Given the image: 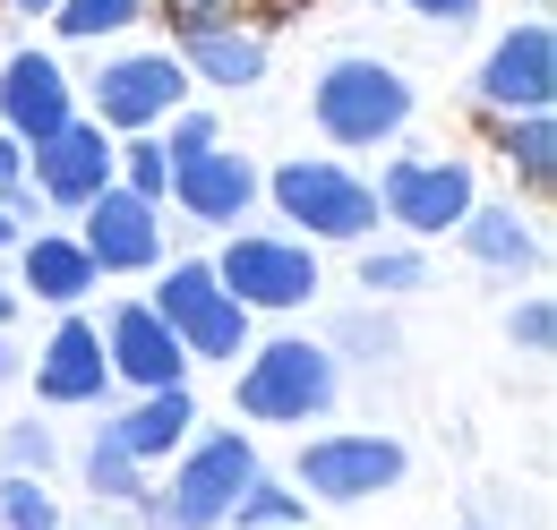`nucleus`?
<instances>
[{"mask_svg": "<svg viewBox=\"0 0 557 530\" xmlns=\"http://www.w3.org/2000/svg\"><path fill=\"white\" fill-rule=\"evenodd\" d=\"M240 368V419H258V428H309V419H326L335 394H344V359L326 351V342H309V333H275V342H258V351H240L232 359Z\"/></svg>", "mask_w": 557, "mask_h": 530, "instance_id": "obj_1", "label": "nucleus"}, {"mask_svg": "<svg viewBox=\"0 0 557 530\" xmlns=\"http://www.w3.org/2000/svg\"><path fill=\"white\" fill-rule=\"evenodd\" d=\"M309 112H318V129L335 137V146H386V137L412 129V86H404V68L395 61H369V52H344V61L318 68V86H309Z\"/></svg>", "mask_w": 557, "mask_h": 530, "instance_id": "obj_2", "label": "nucleus"}, {"mask_svg": "<svg viewBox=\"0 0 557 530\" xmlns=\"http://www.w3.org/2000/svg\"><path fill=\"white\" fill-rule=\"evenodd\" d=\"M258 479V445L240 428H214V437H189L181 463H172V488L146 496V514L163 530H223L232 522V496Z\"/></svg>", "mask_w": 557, "mask_h": 530, "instance_id": "obj_3", "label": "nucleus"}, {"mask_svg": "<svg viewBox=\"0 0 557 530\" xmlns=\"http://www.w3.org/2000/svg\"><path fill=\"white\" fill-rule=\"evenodd\" d=\"M267 198H275L283 223H300L309 240H369L377 231V189L344 172L335 154H292L275 180H258Z\"/></svg>", "mask_w": 557, "mask_h": 530, "instance_id": "obj_4", "label": "nucleus"}, {"mask_svg": "<svg viewBox=\"0 0 557 530\" xmlns=\"http://www.w3.org/2000/svg\"><path fill=\"white\" fill-rule=\"evenodd\" d=\"M369 189H377V214L395 231H412V240H446L472 214V198H481L472 163H455V154H395Z\"/></svg>", "mask_w": 557, "mask_h": 530, "instance_id": "obj_5", "label": "nucleus"}, {"mask_svg": "<svg viewBox=\"0 0 557 530\" xmlns=\"http://www.w3.org/2000/svg\"><path fill=\"white\" fill-rule=\"evenodd\" d=\"M154 317L181 333L189 359H240L249 351V308L214 282V257H181L154 282Z\"/></svg>", "mask_w": 557, "mask_h": 530, "instance_id": "obj_6", "label": "nucleus"}, {"mask_svg": "<svg viewBox=\"0 0 557 530\" xmlns=\"http://www.w3.org/2000/svg\"><path fill=\"white\" fill-rule=\"evenodd\" d=\"M214 282L258 317H283V308H309L318 300V249L309 240H283V231H240L223 257H214Z\"/></svg>", "mask_w": 557, "mask_h": 530, "instance_id": "obj_7", "label": "nucleus"}, {"mask_svg": "<svg viewBox=\"0 0 557 530\" xmlns=\"http://www.w3.org/2000/svg\"><path fill=\"white\" fill-rule=\"evenodd\" d=\"M86 94H95L86 121H103L112 137H146L189 103V68L172 61V52H121V61H103V77Z\"/></svg>", "mask_w": 557, "mask_h": 530, "instance_id": "obj_8", "label": "nucleus"}, {"mask_svg": "<svg viewBox=\"0 0 557 530\" xmlns=\"http://www.w3.org/2000/svg\"><path fill=\"white\" fill-rule=\"evenodd\" d=\"M404 479V445L377 437V428H351V437H309L300 445V470L292 488H309L318 505H369Z\"/></svg>", "mask_w": 557, "mask_h": 530, "instance_id": "obj_9", "label": "nucleus"}, {"mask_svg": "<svg viewBox=\"0 0 557 530\" xmlns=\"http://www.w3.org/2000/svg\"><path fill=\"white\" fill-rule=\"evenodd\" d=\"M481 103L506 121V112H557V35L541 17L506 26L481 61Z\"/></svg>", "mask_w": 557, "mask_h": 530, "instance_id": "obj_10", "label": "nucleus"}, {"mask_svg": "<svg viewBox=\"0 0 557 530\" xmlns=\"http://www.w3.org/2000/svg\"><path fill=\"white\" fill-rule=\"evenodd\" d=\"M26 180H35V198H44V205L77 214L86 198L112 189V129L77 112L70 129H52L44 146H26Z\"/></svg>", "mask_w": 557, "mask_h": 530, "instance_id": "obj_11", "label": "nucleus"}, {"mask_svg": "<svg viewBox=\"0 0 557 530\" xmlns=\"http://www.w3.org/2000/svg\"><path fill=\"white\" fill-rule=\"evenodd\" d=\"M77 240H86L95 274H154V265H163V205L129 198V189L112 180L103 198L77 205Z\"/></svg>", "mask_w": 557, "mask_h": 530, "instance_id": "obj_12", "label": "nucleus"}, {"mask_svg": "<svg viewBox=\"0 0 557 530\" xmlns=\"http://www.w3.org/2000/svg\"><path fill=\"white\" fill-rule=\"evenodd\" d=\"M172 61L189 68L198 86H223V94H240V86H258L267 77V26H249L240 9H214V17H172Z\"/></svg>", "mask_w": 557, "mask_h": 530, "instance_id": "obj_13", "label": "nucleus"}, {"mask_svg": "<svg viewBox=\"0 0 557 530\" xmlns=\"http://www.w3.org/2000/svg\"><path fill=\"white\" fill-rule=\"evenodd\" d=\"M95 333H103L112 386H138V394H154V386H189V351H181V333L154 317V300H121Z\"/></svg>", "mask_w": 557, "mask_h": 530, "instance_id": "obj_14", "label": "nucleus"}, {"mask_svg": "<svg viewBox=\"0 0 557 530\" xmlns=\"http://www.w3.org/2000/svg\"><path fill=\"white\" fill-rule=\"evenodd\" d=\"M70 121H77V86L52 52H9L0 61V129L17 137V146H44V137L70 129Z\"/></svg>", "mask_w": 557, "mask_h": 530, "instance_id": "obj_15", "label": "nucleus"}, {"mask_svg": "<svg viewBox=\"0 0 557 530\" xmlns=\"http://www.w3.org/2000/svg\"><path fill=\"white\" fill-rule=\"evenodd\" d=\"M35 394L52 402V411H86V402L112 394V359H103V333L86 326V317H61L52 326V342L35 351Z\"/></svg>", "mask_w": 557, "mask_h": 530, "instance_id": "obj_16", "label": "nucleus"}, {"mask_svg": "<svg viewBox=\"0 0 557 530\" xmlns=\"http://www.w3.org/2000/svg\"><path fill=\"white\" fill-rule=\"evenodd\" d=\"M172 205L189 214V223H240L249 205H258V163L249 154H232V146H207V154H181L172 163Z\"/></svg>", "mask_w": 557, "mask_h": 530, "instance_id": "obj_17", "label": "nucleus"}, {"mask_svg": "<svg viewBox=\"0 0 557 530\" xmlns=\"http://www.w3.org/2000/svg\"><path fill=\"white\" fill-rule=\"evenodd\" d=\"M95 282H103V274H95V257H86L77 231H17V291L52 300V308H77Z\"/></svg>", "mask_w": 557, "mask_h": 530, "instance_id": "obj_18", "label": "nucleus"}, {"mask_svg": "<svg viewBox=\"0 0 557 530\" xmlns=\"http://www.w3.org/2000/svg\"><path fill=\"white\" fill-rule=\"evenodd\" d=\"M189 428H198V394H189V386H154V394H138L112 419V445H121L129 463H163V454L189 445Z\"/></svg>", "mask_w": 557, "mask_h": 530, "instance_id": "obj_19", "label": "nucleus"}, {"mask_svg": "<svg viewBox=\"0 0 557 530\" xmlns=\"http://www.w3.org/2000/svg\"><path fill=\"white\" fill-rule=\"evenodd\" d=\"M455 240H463L488 274H532V265H541V231H532V214H515V205L472 198V214L455 223Z\"/></svg>", "mask_w": 557, "mask_h": 530, "instance_id": "obj_20", "label": "nucleus"}, {"mask_svg": "<svg viewBox=\"0 0 557 530\" xmlns=\"http://www.w3.org/2000/svg\"><path fill=\"white\" fill-rule=\"evenodd\" d=\"M497 154H506L532 189H549L557 180V112H506V121H497Z\"/></svg>", "mask_w": 557, "mask_h": 530, "instance_id": "obj_21", "label": "nucleus"}, {"mask_svg": "<svg viewBox=\"0 0 557 530\" xmlns=\"http://www.w3.org/2000/svg\"><path fill=\"white\" fill-rule=\"evenodd\" d=\"M112 180H121L129 198L163 205V198H172V154H163V137H154V129H146V137H112Z\"/></svg>", "mask_w": 557, "mask_h": 530, "instance_id": "obj_22", "label": "nucleus"}, {"mask_svg": "<svg viewBox=\"0 0 557 530\" xmlns=\"http://www.w3.org/2000/svg\"><path fill=\"white\" fill-rule=\"evenodd\" d=\"M232 522L240 530H300L309 522V496H300L292 479H267V470H258V479L232 496Z\"/></svg>", "mask_w": 557, "mask_h": 530, "instance_id": "obj_23", "label": "nucleus"}, {"mask_svg": "<svg viewBox=\"0 0 557 530\" xmlns=\"http://www.w3.org/2000/svg\"><path fill=\"white\" fill-rule=\"evenodd\" d=\"M86 488L103 496V505H146L154 488H146V463H129L121 445H112V428H95V445H86Z\"/></svg>", "mask_w": 557, "mask_h": 530, "instance_id": "obj_24", "label": "nucleus"}, {"mask_svg": "<svg viewBox=\"0 0 557 530\" xmlns=\"http://www.w3.org/2000/svg\"><path fill=\"white\" fill-rule=\"evenodd\" d=\"M154 0H61L52 9V26L70 35V43H103V35H129Z\"/></svg>", "mask_w": 557, "mask_h": 530, "instance_id": "obj_25", "label": "nucleus"}, {"mask_svg": "<svg viewBox=\"0 0 557 530\" xmlns=\"http://www.w3.org/2000/svg\"><path fill=\"white\" fill-rule=\"evenodd\" d=\"M0 530H61L52 488H44V479H26V470H0Z\"/></svg>", "mask_w": 557, "mask_h": 530, "instance_id": "obj_26", "label": "nucleus"}, {"mask_svg": "<svg viewBox=\"0 0 557 530\" xmlns=\"http://www.w3.org/2000/svg\"><path fill=\"white\" fill-rule=\"evenodd\" d=\"M429 282V257L420 249H360V291H420Z\"/></svg>", "mask_w": 557, "mask_h": 530, "instance_id": "obj_27", "label": "nucleus"}, {"mask_svg": "<svg viewBox=\"0 0 557 530\" xmlns=\"http://www.w3.org/2000/svg\"><path fill=\"white\" fill-rule=\"evenodd\" d=\"M52 463H61V445H52V428H35V419H17V428L0 437V470H26V479H44Z\"/></svg>", "mask_w": 557, "mask_h": 530, "instance_id": "obj_28", "label": "nucleus"}, {"mask_svg": "<svg viewBox=\"0 0 557 530\" xmlns=\"http://www.w3.org/2000/svg\"><path fill=\"white\" fill-rule=\"evenodd\" d=\"M326 351H335V359H344V351H360V359L377 368V359H395V326H386L377 308H360V317H344V326H335V342H326Z\"/></svg>", "mask_w": 557, "mask_h": 530, "instance_id": "obj_29", "label": "nucleus"}, {"mask_svg": "<svg viewBox=\"0 0 557 530\" xmlns=\"http://www.w3.org/2000/svg\"><path fill=\"white\" fill-rule=\"evenodd\" d=\"M506 333H515L532 359H549V351H557V300H523V308L506 317Z\"/></svg>", "mask_w": 557, "mask_h": 530, "instance_id": "obj_30", "label": "nucleus"}, {"mask_svg": "<svg viewBox=\"0 0 557 530\" xmlns=\"http://www.w3.org/2000/svg\"><path fill=\"white\" fill-rule=\"evenodd\" d=\"M207 146H214V121H207V112H189V103H181V112L163 121V154H172V163H181V154H207Z\"/></svg>", "mask_w": 557, "mask_h": 530, "instance_id": "obj_31", "label": "nucleus"}, {"mask_svg": "<svg viewBox=\"0 0 557 530\" xmlns=\"http://www.w3.org/2000/svg\"><path fill=\"white\" fill-rule=\"evenodd\" d=\"M412 17H429V26H472L481 17V0H404Z\"/></svg>", "mask_w": 557, "mask_h": 530, "instance_id": "obj_32", "label": "nucleus"}, {"mask_svg": "<svg viewBox=\"0 0 557 530\" xmlns=\"http://www.w3.org/2000/svg\"><path fill=\"white\" fill-rule=\"evenodd\" d=\"M9 189H26V146L0 129V198H9Z\"/></svg>", "mask_w": 557, "mask_h": 530, "instance_id": "obj_33", "label": "nucleus"}, {"mask_svg": "<svg viewBox=\"0 0 557 530\" xmlns=\"http://www.w3.org/2000/svg\"><path fill=\"white\" fill-rule=\"evenodd\" d=\"M172 17H214V9H240V0H163Z\"/></svg>", "mask_w": 557, "mask_h": 530, "instance_id": "obj_34", "label": "nucleus"}, {"mask_svg": "<svg viewBox=\"0 0 557 530\" xmlns=\"http://www.w3.org/2000/svg\"><path fill=\"white\" fill-rule=\"evenodd\" d=\"M0 9H9V17H52L61 0H0Z\"/></svg>", "mask_w": 557, "mask_h": 530, "instance_id": "obj_35", "label": "nucleus"}, {"mask_svg": "<svg viewBox=\"0 0 557 530\" xmlns=\"http://www.w3.org/2000/svg\"><path fill=\"white\" fill-rule=\"evenodd\" d=\"M17 231H26V223H17V214H9V205H0V257H9V249H17Z\"/></svg>", "mask_w": 557, "mask_h": 530, "instance_id": "obj_36", "label": "nucleus"}, {"mask_svg": "<svg viewBox=\"0 0 557 530\" xmlns=\"http://www.w3.org/2000/svg\"><path fill=\"white\" fill-rule=\"evenodd\" d=\"M9 377H17V351H9V333H0V386H9Z\"/></svg>", "mask_w": 557, "mask_h": 530, "instance_id": "obj_37", "label": "nucleus"}, {"mask_svg": "<svg viewBox=\"0 0 557 530\" xmlns=\"http://www.w3.org/2000/svg\"><path fill=\"white\" fill-rule=\"evenodd\" d=\"M9 317H17V291H9V282H0V333H9Z\"/></svg>", "mask_w": 557, "mask_h": 530, "instance_id": "obj_38", "label": "nucleus"}, {"mask_svg": "<svg viewBox=\"0 0 557 530\" xmlns=\"http://www.w3.org/2000/svg\"><path fill=\"white\" fill-rule=\"evenodd\" d=\"M463 530H497V522H463Z\"/></svg>", "mask_w": 557, "mask_h": 530, "instance_id": "obj_39", "label": "nucleus"}, {"mask_svg": "<svg viewBox=\"0 0 557 530\" xmlns=\"http://www.w3.org/2000/svg\"><path fill=\"white\" fill-rule=\"evenodd\" d=\"M300 530H309V522H300Z\"/></svg>", "mask_w": 557, "mask_h": 530, "instance_id": "obj_40", "label": "nucleus"}]
</instances>
